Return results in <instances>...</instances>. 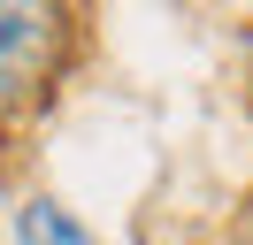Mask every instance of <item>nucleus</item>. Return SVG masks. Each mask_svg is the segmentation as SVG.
I'll use <instances>...</instances> for the list:
<instances>
[{"instance_id": "nucleus-1", "label": "nucleus", "mask_w": 253, "mask_h": 245, "mask_svg": "<svg viewBox=\"0 0 253 245\" xmlns=\"http://www.w3.org/2000/svg\"><path fill=\"white\" fill-rule=\"evenodd\" d=\"M69 54V15L39 8V0H0V115L54 84Z\"/></svg>"}, {"instance_id": "nucleus-2", "label": "nucleus", "mask_w": 253, "mask_h": 245, "mask_svg": "<svg viewBox=\"0 0 253 245\" xmlns=\"http://www.w3.org/2000/svg\"><path fill=\"white\" fill-rule=\"evenodd\" d=\"M16 245H100V238L62 207V199H23V214H16Z\"/></svg>"}]
</instances>
